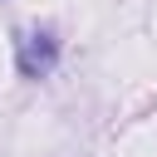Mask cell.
<instances>
[{"label": "cell", "mask_w": 157, "mask_h": 157, "mask_svg": "<svg viewBox=\"0 0 157 157\" xmlns=\"http://www.w3.org/2000/svg\"><path fill=\"white\" fill-rule=\"evenodd\" d=\"M54 59H59L54 34H29V39H20V74H25V78H44V74L54 69Z\"/></svg>", "instance_id": "obj_1"}]
</instances>
